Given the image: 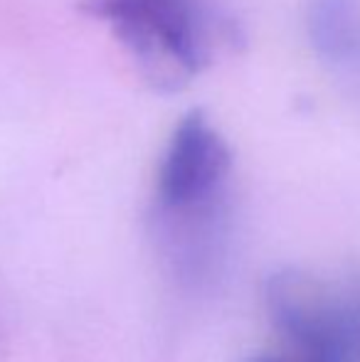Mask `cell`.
<instances>
[{
    "label": "cell",
    "mask_w": 360,
    "mask_h": 362,
    "mask_svg": "<svg viewBox=\"0 0 360 362\" xmlns=\"http://www.w3.org/2000/svg\"><path fill=\"white\" fill-rule=\"evenodd\" d=\"M308 37L316 52L331 64L360 59L358 0H313L308 8Z\"/></svg>",
    "instance_id": "4"
},
{
    "label": "cell",
    "mask_w": 360,
    "mask_h": 362,
    "mask_svg": "<svg viewBox=\"0 0 360 362\" xmlns=\"http://www.w3.org/2000/svg\"><path fill=\"white\" fill-rule=\"evenodd\" d=\"M232 151L202 111L180 119L161 158L153 229L166 257L185 276L210 272L227 234Z\"/></svg>",
    "instance_id": "1"
},
{
    "label": "cell",
    "mask_w": 360,
    "mask_h": 362,
    "mask_svg": "<svg viewBox=\"0 0 360 362\" xmlns=\"http://www.w3.org/2000/svg\"><path fill=\"white\" fill-rule=\"evenodd\" d=\"M158 89H180L210 67L230 40V23L212 0H84Z\"/></svg>",
    "instance_id": "2"
},
{
    "label": "cell",
    "mask_w": 360,
    "mask_h": 362,
    "mask_svg": "<svg viewBox=\"0 0 360 362\" xmlns=\"http://www.w3.org/2000/svg\"><path fill=\"white\" fill-rule=\"evenodd\" d=\"M267 310L298 362H360V279L284 269L265 286Z\"/></svg>",
    "instance_id": "3"
},
{
    "label": "cell",
    "mask_w": 360,
    "mask_h": 362,
    "mask_svg": "<svg viewBox=\"0 0 360 362\" xmlns=\"http://www.w3.org/2000/svg\"><path fill=\"white\" fill-rule=\"evenodd\" d=\"M250 362H298L296 358H279V355H262V358H255Z\"/></svg>",
    "instance_id": "5"
}]
</instances>
